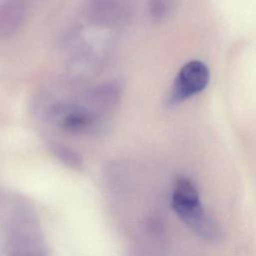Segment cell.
<instances>
[{"label": "cell", "mask_w": 256, "mask_h": 256, "mask_svg": "<svg viewBox=\"0 0 256 256\" xmlns=\"http://www.w3.org/2000/svg\"><path fill=\"white\" fill-rule=\"evenodd\" d=\"M172 207L182 221L198 236L215 241L220 237L216 222L204 211L198 191L187 178H180L175 184Z\"/></svg>", "instance_id": "6da1fadb"}, {"label": "cell", "mask_w": 256, "mask_h": 256, "mask_svg": "<svg viewBox=\"0 0 256 256\" xmlns=\"http://www.w3.org/2000/svg\"><path fill=\"white\" fill-rule=\"evenodd\" d=\"M209 82V69L201 61L186 63L179 71L173 85L171 101L185 100L206 88Z\"/></svg>", "instance_id": "7a4b0ae2"}, {"label": "cell", "mask_w": 256, "mask_h": 256, "mask_svg": "<svg viewBox=\"0 0 256 256\" xmlns=\"http://www.w3.org/2000/svg\"><path fill=\"white\" fill-rule=\"evenodd\" d=\"M62 125L71 131H78L85 129L91 123V117L89 114L81 111V110H68L65 113L62 121Z\"/></svg>", "instance_id": "3957f363"}, {"label": "cell", "mask_w": 256, "mask_h": 256, "mask_svg": "<svg viewBox=\"0 0 256 256\" xmlns=\"http://www.w3.org/2000/svg\"><path fill=\"white\" fill-rule=\"evenodd\" d=\"M118 95L119 90L117 86L108 84L99 87L94 92V101L102 107H109L115 104L118 99Z\"/></svg>", "instance_id": "277c9868"}, {"label": "cell", "mask_w": 256, "mask_h": 256, "mask_svg": "<svg viewBox=\"0 0 256 256\" xmlns=\"http://www.w3.org/2000/svg\"><path fill=\"white\" fill-rule=\"evenodd\" d=\"M19 10L14 6L4 5L0 8V32L11 30L19 20Z\"/></svg>", "instance_id": "5b68a950"}, {"label": "cell", "mask_w": 256, "mask_h": 256, "mask_svg": "<svg viewBox=\"0 0 256 256\" xmlns=\"http://www.w3.org/2000/svg\"><path fill=\"white\" fill-rule=\"evenodd\" d=\"M55 152L63 161H65L71 165H77L79 163V159H78L77 155L74 152H72L71 150L67 149L66 147L57 145L55 147Z\"/></svg>", "instance_id": "8992f818"}]
</instances>
